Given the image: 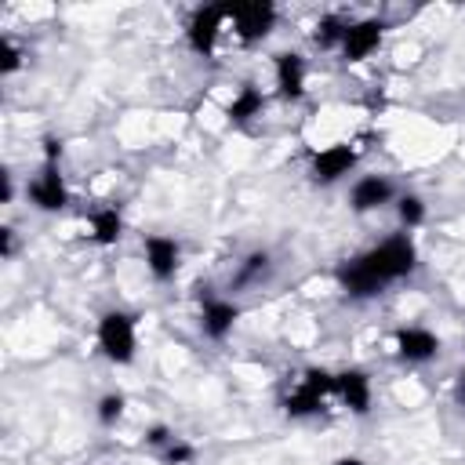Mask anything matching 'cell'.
<instances>
[{
	"instance_id": "obj_1",
	"label": "cell",
	"mask_w": 465,
	"mask_h": 465,
	"mask_svg": "<svg viewBox=\"0 0 465 465\" xmlns=\"http://www.w3.org/2000/svg\"><path fill=\"white\" fill-rule=\"evenodd\" d=\"M414 265H418V251H414L411 236L400 232V236L381 240V243L371 247L367 254L345 262V265L338 269V283H341V291H345L349 298H374L385 283L411 276Z\"/></svg>"
},
{
	"instance_id": "obj_2",
	"label": "cell",
	"mask_w": 465,
	"mask_h": 465,
	"mask_svg": "<svg viewBox=\"0 0 465 465\" xmlns=\"http://www.w3.org/2000/svg\"><path fill=\"white\" fill-rule=\"evenodd\" d=\"M334 385H338V374H331V371H323V367H309L305 378L298 381V389L283 400V411H287L291 418L316 414V411L323 407V396L334 392Z\"/></svg>"
},
{
	"instance_id": "obj_3",
	"label": "cell",
	"mask_w": 465,
	"mask_h": 465,
	"mask_svg": "<svg viewBox=\"0 0 465 465\" xmlns=\"http://www.w3.org/2000/svg\"><path fill=\"white\" fill-rule=\"evenodd\" d=\"M134 345H138V338H134V320L127 316V312H105L102 320H98V349L113 360V363H131L134 360Z\"/></svg>"
},
{
	"instance_id": "obj_4",
	"label": "cell",
	"mask_w": 465,
	"mask_h": 465,
	"mask_svg": "<svg viewBox=\"0 0 465 465\" xmlns=\"http://www.w3.org/2000/svg\"><path fill=\"white\" fill-rule=\"evenodd\" d=\"M229 7V18H232V29L243 44H254L262 36H269L272 22H276V7L265 4V0H251V4H225Z\"/></svg>"
},
{
	"instance_id": "obj_5",
	"label": "cell",
	"mask_w": 465,
	"mask_h": 465,
	"mask_svg": "<svg viewBox=\"0 0 465 465\" xmlns=\"http://www.w3.org/2000/svg\"><path fill=\"white\" fill-rule=\"evenodd\" d=\"M225 18H229V7H225V4L196 7L193 18H189V29H185L189 47H193L196 54H211V51H214V40H218V33H222V25H225Z\"/></svg>"
},
{
	"instance_id": "obj_6",
	"label": "cell",
	"mask_w": 465,
	"mask_h": 465,
	"mask_svg": "<svg viewBox=\"0 0 465 465\" xmlns=\"http://www.w3.org/2000/svg\"><path fill=\"white\" fill-rule=\"evenodd\" d=\"M352 163H356V149L345 145V142H334V145H327V149H320V153L312 156V182L331 185V182H338L341 174H349Z\"/></svg>"
},
{
	"instance_id": "obj_7",
	"label": "cell",
	"mask_w": 465,
	"mask_h": 465,
	"mask_svg": "<svg viewBox=\"0 0 465 465\" xmlns=\"http://www.w3.org/2000/svg\"><path fill=\"white\" fill-rule=\"evenodd\" d=\"M381 33H385V22H381V18H363V22H352V25L345 29L341 54H345L349 62H363L371 51H378Z\"/></svg>"
},
{
	"instance_id": "obj_8",
	"label": "cell",
	"mask_w": 465,
	"mask_h": 465,
	"mask_svg": "<svg viewBox=\"0 0 465 465\" xmlns=\"http://www.w3.org/2000/svg\"><path fill=\"white\" fill-rule=\"evenodd\" d=\"M396 352L407 363H425V360H432L440 352V338L432 331H425V327H400L396 331Z\"/></svg>"
},
{
	"instance_id": "obj_9",
	"label": "cell",
	"mask_w": 465,
	"mask_h": 465,
	"mask_svg": "<svg viewBox=\"0 0 465 465\" xmlns=\"http://www.w3.org/2000/svg\"><path fill=\"white\" fill-rule=\"evenodd\" d=\"M29 196H33V203H36L40 211H62V207H65L69 193H65V182H62V174H58V163H44L40 178L29 185Z\"/></svg>"
},
{
	"instance_id": "obj_10",
	"label": "cell",
	"mask_w": 465,
	"mask_h": 465,
	"mask_svg": "<svg viewBox=\"0 0 465 465\" xmlns=\"http://www.w3.org/2000/svg\"><path fill=\"white\" fill-rule=\"evenodd\" d=\"M276 87L287 102H298L305 94V58L294 51L276 54Z\"/></svg>"
},
{
	"instance_id": "obj_11",
	"label": "cell",
	"mask_w": 465,
	"mask_h": 465,
	"mask_svg": "<svg viewBox=\"0 0 465 465\" xmlns=\"http://www.w3.org/2000/svg\"><path fill=\"white\" fill-rule=\"evenodd\" d=\"M236 320H240V305H236V302H225V298H207V302H203L200 327H203L207 338H225Z\"/></svg>"
},
{
	"instance_id": "obj_12",
	"label": "cell",
	"mask_w": 465,
	"mask_h": 465,
	"mask_svg": "<svg viewBox=\"0 0 465 465\" xmlns=\"http://www.w3.org/2000/svg\"><path fill=\"white\" fill-rule=\"evenodd\" d=\"M178 243L171 236H149L145 240V265L156 280H171L174 269H178Z\"/></svg>"
},
{
	"instance_id": "obj_13",
	"label": "cell",
	"mask_w": 465,
	"mask_h": 465,
	"mask_svg": "<svg viewBox=\"0 0 465 465\" xmlns=\"http://www.w3.org/2000/svg\"><path fill=\"white\" fill-rule=\"evenodd\" d=\"M334 392L341 396V403H345L352 414H367V411H371V381H367L363 371H341Z\"/></svg>"
},
{
	"instance_id": "obj_14",
	"label": "cell",
	"mask_w": 465,
	"mask_h": 465,
	"mask_svg": "<svg viewBox=\"0 0 465 465\" xmlns=\"http://www.w3.org/2000/svg\"><path fill=\"white\" fill-rule=\"evenodd\" d=\"M389 200H392V182L381 178V174H367V178H360L352 185V207L356 211H374V207H381Z\"/></svg>"
},
{
	"instance_id": "obj_15",
	"label": "cell",
	"mask_w": 465,
	"mask_h": 465,
	"mask_svg": "<svg viewBox=\"0 0 465 465\" xmlns=\"http://www.w3.org/2000/svg\"><path fill=\"white\" fill-rule=\"evenodd\" d=\"M229 120L232 124H247V120H254L258 113H262V91L254 87V84H243L240 91H236V98L229 102Z\"/></svg>"
},
{
	"instance_id": "obj_16",
	"label": "cell",
	"mask_w": 465,
	"mask_h": 465,
	"mask_svg": "<svg viewBox=\"0 0 465 465\" xmlns=\"http://www.w3.org/2000/svg\"><path fill=\"white\" fill-rule=\"evenodd\" d=\"M120 232H124V218L116 214V207H105V211H94L91 214V236H94V243L109 247V243L120 240Z\"/></svg>"
},
{
	"instance_id": "obj_17",
	"label": "cell",
	"mask_w": 465,
	"mask_h": 465,
	"mask_svg": "<svg viewBox=\"0 0 465 465\" xmlns=\"http://www.w3.org/2000/svg\"><path fill=\"white\" fill-rule=\"evenodd\" d=\"M345 22L338 18V15H327V18H320L316 22V33H312V40H316V47H334V44H341L345 40Z\"/></svg>"
},
{
	"instance_id": "obj_18",
	"label": "cell",
	"mask_w": 465,
	"mask_h": 465,
	"mask_svg": "<svg viewBox=\"0 0 465 465\" xmlns=\"http://www.w3.org/2000/svg\"><path fill=\"white\" fill-rule=\"evenodd\" d=\"M396 211H400V222H403L407 229H414V225L425 222V203H421V196H403Z\"/></svg>"
},
{
	"instance_id": "obj_19",
	"label": "cell",
	"mask_w": 465,
	"mask_h": 465,
	"mask_svg": "<svg viewBox=\"0 0 465 465\" xmlns=\"http://www.w3.org/2000/svg\"><path fill=\"white\" fill-rule=\"evenodd\" d=\"M120 414H124V396L120 392H109V396L98 400V421L102 425H113Z\"/></svg>"
},
{
	"instance_id": "obj_20",
	"label": "cell",
	"mask_w": 465,
	"mask_h": 465,
	"mask_svg": "<svg viewBox=\"0 0 465 465\" xmlns=\"http://www.w3.org/2000/svg\"><path fill=\"white\" fill-rule=\"evenodd\" d=\"M265 269H269V254H251V258L243 262V269H240L236 283H251V280H258Z\"/></svg>"
},
{
	"instance_id": "obj_21",
	"label": "cell",
	"mask_w": 465,
	"mask_h": 465,
	"mask_svg": "<svg viewBox=\"0 0 465 465\" xmlns=\"http://www.w3.org/2000/svg\"><path fill=\"white\" fill-rule=\"evenodd\" d=\"M22 65V51L15 47V40H0V73H15Z\"/></svg>"
},
{
	"instance_id": "obj_22",
	"label": "cell",
	"mask_w": 465,
	"mask_h": 465,
	"mask_svg": "<svg viewBox=\"0 0 465 465\" xmlns=\"http://www.w3.org/2000/svg\"><path fill=\"white\" fill-rule=\"evenodd\" d=\"M193 458H196V450H193L189 443H182V440L167 443V450H163V461H167V465H189Z\"/></svg>"
},
{
	"instance_id": "obj_23",
	"label": "cell",
	"mask_w": 465,
	"mask_h": 465,
	"mask_svg": "<svg viewBox=\"0 0 465 465\" xmlns=\"http://www.w3.org/2000/svg\"><path fill=\"white\" fill-rule=\"evenodd\" d=\"M11 251H15V232L11 229H0V254L11 258Z\"/></svg>"
},
{
	"instance_id": "obj_24",
	"label": "cell",
	"mask_w": 465,
	"mask_h": 465,
	"mask_svg": "<svg viewBox=\"0 0 465 465\" xmlns=\"http://www.w3.org/2000/svg\"><path fill=\"white\" fill-rule=\"evenodd\" d=\"M149 443H174V436L163 429V425H156V429H149V436H145Z\"/></svg>"
},
{
	"instance_id": "obj_25",
	"label": "cell",
	"mask_w": 465,
	"mask_h": 465,
	"mask_svg": "<svg viewBox=\"0 0 465 465\" xmlns=\"http://www.w3.org/2000/svg\"><path fill=\"white\" fill-rule=\"evenodd\" d=\"M0 182H4V203H7V200H11V174L4 171V174H0Z\"/></svg>"
},
{
	"instance_id": "obj_26",
	"label": "cell",
	"mask_w": 465,
	"mask_h": 465,
	"mask_svg": "<svg viewBox=\"0 0 465 465\" xmlns=\"http://www.w3.org/2000/svg\"><path fill=\"white\" fill-rule=\"evenodd\" d=\"M334 465H363V461H360V458H338Z\"/></svg>"
},
{
	"instance_id": "obj_27",
	"label": "cell",
	"mask_w": 465,
	"mask_h": 465,
	"mask_svg": "<svg viewBox=\"0 0 465 465\" xmlns=\"http://www.w3.org/2000/svg\"><path fill=\"white\" fill-rule=\"evenodd\" d=\"M461 396H465V374H461Z\"/></svg>"
}]
</instances>
